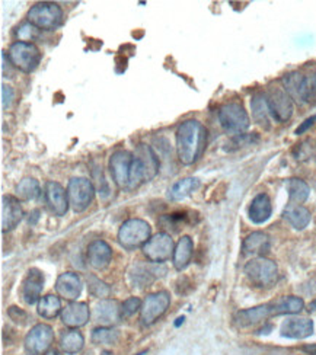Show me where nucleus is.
<instances>
[{
  "instance_id": "nucleus-9",
  "label": "nucleus",
  "mask_w": 316,
  "mask_h": 355,
  "mask_svg": "<svg viewBox=\"0 0 316 355\" xmlns=\"http://www.w3.org/2000/svg\"><path fill=\"white\" fill-rule=\"evenodd\" d=\"M171 304V295L167 291H158L149 294L144 299L142 309H140V320L146 327L153 324L156 320H159Z\"/></svg>"
},
{
  "instance_id": "nucleus-39",
  "label": "nucleus",
  "mask_w": 316,
  "mask_h": 355,
  "mask_svg": "<svg viewBox=\"0 0 316 355\" xmlns=\"http://www.w3.org/2000/svg\"><path fill=\"white\" fill-rule=\"evenodd\" d=\"M303 101L306 103H316V73L305 78Z\"/></svg>"
},
{
  "instance_id": "nucleus-11",
  "label": "nucleus",
  "mask_w": 316,
  "mask_h": 355,
  "mask_svg": "<svg viewBox=\"0 0 316 355\" xmlns=\"http://www.w3.org/2000/svg\"><path fill=\"white\" fill-rule=\"evenodd\" d=\"M175 245L168 233H158L153 238H150L149 242L143 246L144 257L152 263H163L167 262L171 255L174 257Z\"/></svg>"
},
{
  "instance_id": "nucleus-27",
  "label": "nucleus",
  "mask_w": 316,
  "mask_h": 355,
  "mask_svg": "<svg viewBox=\"0 0 316 355\" xmlns=\"http://www.w3.org/2000/svg\"><path fill=\"white\" fill-rule=\"evenodd\" d=\"M283 217L289 221V225L296 230H303L310 223V211L303 205L290 204L284 210Z\"/></svg>"
},
{
  "instance_id": "nucleus-6",
  "label": "nucleus",
  "mask_w": 316,
  "mask_h": 355,
  "mask_svg": "<svg viewBox=\"0 0 316 355\" xmlns=\"http://www.w3.org/2000/svg\"><path fill=\"white\" fill-rule=\"evenodd\" d=\"M219 123L222 128L232 136H242L249 128V116L240 103H226L219 110Z\"/></svg>"
},
{
  "instance_id": "nucleus-23",
  "label": "nucleus",
  "mask_w": 316,
  "mask_h": 355,
  "mask_svg": "<svg viewBox=\"0 0 316 355\" xmlns=\"http://www.w3.org/2000/svg\"><path fill=\"white\" fill-rule=\"evenodd\" d=\"M113 250L110 245L103 241H94L88 248V261L95 270H103L110 265Z\"/></svg>"
},
{
  "instance_id": "nucleus-4",
  "label": "nucleus",
  "mask_w": 316,
  "mask_h": 355,
  "mask_svg": "<svg viewBox=\"0 0 316 355\" xmlns=\"http://www.w3.org/2000/svg\"><path fill=\"white\" fill-rule=\"evenodd\" d=\"M152 234V227L147 221L140 218H130L118 230V242L124 249L133 250L144 246Z\"/></svg>"
},
{
  "instance_id": "nucleus-26",
  "label": "nucleus",
  "mask_w": 316,
  "mask_h": 355,
  "mask_svg": "<svg viewBox=\"0 0 316 355\" xmlns=\"http://www.w3.org/2000/svg\"><path fill=\"white\" fill-rule=\"evenodd\" d=\"M305 78L302 73L299 71H292L288 73V75L283 76V87L284 91L289 94L292 99H294L299 103H305L303 101V92H305Z\"/></svg>"
},
{
  "instance_id": "nucleus-5",
  "label": "nucleus",
  "mask_w": 316,
  "mask_h": 355,
  "mask_svg": "<svg viewBox=\"0 0 316 355\" xmlns=\"http://www.w3.org/2000/svg\"><path fill=\"white\" fill-rule=\"evenodd\" d=\"M28 22L42 31H53L63 22V10L57 3L41 2L28 12Z\"/></svg>"
},
{
  "instance_id": "nucleus-22",
  "label": "nucleus",
  "mask_w": 316,
  "mask_h": 355,
  "mask_svg": "<svg viewBox=\"0 0 316 355\" xmlns=\"http://www.w3.org/2000/svg\"><path fill=\"white\" fill-rule=\"evenodd\" d=\"M89 318V306L82 302H72L62 310V322L70 329H78L85 327Z\"/></svg>"
},
{
  "instance_id": "nucleus-29",
  "label": "nucleus",
  "mask_w": 316,
  "mask_h": 355,
  "mask_svg": "<svg viewBox=\"0 0 316 355\" xmlns=\"http://www.w3.org/2000/svg\"><path fill=\"white\" fill-rule=\"evenodd\" d=\"M271 307H273L274 316L297 315L303 310L305 302L300 297H296V295H285V297L271 302Z\"/></svg>"
},
{
  "instance_id": "nucleus-43",
  "label": "nucleus",
  "mask_w": 316,
  "mask_h": 355,
  "mask_svg": "<svg viewBox=\"0 0 316 355\" xmlns=\"http://www.w3.org/2000/svg\"><path fill=\"white\" fill-rule=\"evenodd\" d=\"M315 123H316V115H313V116L308 118V120H306L305 123H302V124H300V125L296 128V135H297V136L303 135V132H305V131H308V130H309Z\"/></svg>"
},
{
  "instance_id": "nucleus-19",
  "label": "nucleus",
  "mask_w": 316,
  "mask_h": 355,
  "mask_svg": "<svg viewBox=\"0 0 316 355\" xmlns=\"http://www.w3.org/2000/svg\"><path fill=\"white\" fill-rule=\"evenodd\" d=\"M24 217L21 200L13 196H3L2 198V232H10L19 225Z\"/></svg>"
},
{
  "instance_id": "nucleus-24",
  "label": "nucleus",
  "mask_w": 316,
  "mask_h": 355,
  "mask_svg": "<svg viewBox=\"0 0 316 355\" xmlns=\"http://www.w3.org/2000/svg\"><path fill=\"white\" fill-rule=\"evenodd\" d=\"M269 250V238L263 232L248 234L242 243V252L247 257H264Z\"/></svg>"
},
{
  "instance_id": "nucleus-32",
  "label": "nucleus",
  "mask_w": 316,
  "mask_h": 355,
  "mask_svg": "<svg viewBox=\"0 0 316 355\" xmlns=\"http://www.w3.org/2000/svg\"><path fill=\"white\" fill-rule=\"evenodd\" d=\"M85 345V338L78 329H69L62 334L60 338V347L66 354H78L83 349Z\"/></svg>"
},
{
  "instance_id": "nucleus-10",
  "label": "nucleus",
  "mask_w": 316,
  "mask_h": 355,
  "mask_svg": "<svg viewBox=\"0 0 316 355\" xmlns=\"http://www.w3.org/2000/svg\"><path fill=\"white\" fill-rule=\"evenodd\" d=\"M54 331L45 323H38L25 336V349L29 355H45L51 349Z\"/></svg>"
},
{
  "instance_id": "nucleus-15",
  "label": "nucleus",
  "mask_w": 316,
  "mask_h": 355,
  "mask_svg": "<svg viewBox=\"0 0 316 355\" xmlns=\"http://www.w3.org/2000/svg\"><path fill=\"white\" fill-rule=\"evenodd\" d=\"M94 322L101 327H111V324L122 320V306L117 300L102 299L94 306Z\"/></svg>"
},
{
  "instance_id": "nucleus-30",
  "label": "nucleus",
  "mask_w": 316,
  "mask_h": 355,
  "mask_svg": "<svg viewBox=\"0 0 316 355\" xmlns=\"http://www.w3.org/2000/svg\"><path fill=\"white\" fill-rule=\"evenodd\" d=\"M251 110H252V116L253 121L263 128L268 130L269 128V108H268V101L267 95L264 94H257L252 101H251Z\"/></svg>"
},
{
  "instance_id": "nucleus-31",
  "label": "nucleus",
  "mask_w": 316,
  "mask_h": 355,
  "mask_svg": "<svg viewBox=\"0 0 316 355\" xmlns=\"http://www.w3.org/2000/svg\"><path fill=\"white\" fill-rule=\"evenodd\" d=\"M200 187V181L197 178H184L178 182H175L169 189V198L172 201H183L188 196Z\"/></svg>"
},
{
  "instance_id": "nucleus-25",
  "label": "nucleus",
  "mask_w": 316,
  "mask_h": 355,
  "mask_svg": "<svg viewBox=\"0 0 316 355\" xmlns=\"http://www.w3.org/2000/svg\"><path fill=\"white\" fill-rule=\"evenodd\" d=\"M273 213V205L267 194H258L255 197L249 205V218L255 225H263L271 217Z\"/></svg>"
},
{
  "instance_id": "nucleus-12",
  "label": "nucleus",
  "mask_w": 316,
  "mask_h": 355,
  "mask_svg": "<svg viewBox=\"0 0 316 355\" xmlns=\"http://www.w3.org/2000/svg\"><path fill=\"white\" fill-rule=\"evenodd\" d=\"M268 108L278 123H288L293 115V101L284 87L273 86L267 94Z\"/></svg>"
},
{
  "instance_id": "nucleus-44",
  "label": "nucleus",
  "mask_w": 316,
  "mask_h": 355,
  "mask_svg": "<svg viewBox=\"0 0 316 355\" xmlns=\"http://www.w3.org/2000/svg\"><path fill=\"white\" fill-rule=\"evenodd\" d=\"M308 310H309L310 313H316V300L309 304V309H308Z\"/></svg>"
},
{
  "instance_id": "nucleus-36",
  "label": "nucleus",
  "mask_w": 316,
  "mask_h": 355,
  "mask_svg": "<svg viewBox=\"0 0 316 355\" xmlns=\"http://www.w3.org/2000/svg\"><path fill=\"white\" fill-rule=\"evenodd\" d=\"M118 339L119 332L111 327H99L92 332V343L97 345H114Z\"/></svg>"
},
{
  "instance_id": "nucleus-3",
  "label": "nucleus",
  "mask_w": 316,
  "mask_h": 355,
  "mask_svg": "<svg viewBox=\"0 0 316 355\" xmlns=\"http://www.w3.org/2000/svg\"><path fill=\"white\" fill-rule=\"evenodd\" d=\"M245 274L251 283L258 288H271L278 279L277 263L265 257L253 258L247 262Z\"/></svg>"
},
{
  "instance_id": "nucleus-28",
  "label": "nucleus",
  "mask_w": 316,
  "mask_h": 355,
  "mask_svg": "<svg viewBox=\"0 0 316 355\" xmlns=\"http://www.w3.org/2000/svg\"><path fill=\"white\" fill-rule=\"evenodd\" d=\"M192 250H194V243L190 236H183L175 245L174 250V266L178 271L185 270L191 257H192Z\"/></svg>"
},
{
  "instance_id": "nucleus-16",
  "label": "nucleus",
  "mask_w": 316,
  "mask_h": 355,
  "mask_svg": "<svg viewBox=\"0 0 316 355\" xmlns=\"http://www.w3.org/2000/svg\"><path fill=\"white\" fill-rule=\"evenodd\" d=\"M271 316H274L273 307H271V303H267L247 310H240V312L235 315V323L239 328L247 329L255 327V324H260L261 322H265Z\"/></svg>"
},
{
  "instance_id": "nucleus-41",
  "label": "nucleus",
  "mask_w": 316,
  "mask_h": 355,
  "mask_svg": "<svg viewBox=\"0 0 316 355\" xmlns=\"http://www.w3.org/2000/svg\"><path fill=\"white\" fill-rule=\"evenodd\" d=\"M8 315H9V318H10L15 323H18V324H26V322H28V319H29L28 313L24 312L22 309H19V307H17V306H10V307L8 309Z\"/></svg>"
},
{
  "instance_id": "nucleus-20",
  "label": "nucleus",
  "mask_w": 316,
  "mask_h": 355,
  "mask_svg": "<svg viewBox=\"0 0 316 355\" xmlns=\"http://www.w3.org/2000/svg\"><path fill=\"white\" fill-rule=\"evenodd\" d=\"M45 198H47V204L56 216L62 217L67 213L70 204L67 191L58 182H47V185H45Z\"/></svg>"
},
{
  "instance_id": "nucleus-18",
  "label": "nucleus",
  "mask_w": 316,
  "mask_h": 355,
  "mask_svg": "<svg viewBox=\"0 0 316 355\" xmlns=\"http://www.w3.org/2000/svg\"><path fill=\"white\" fill-rule=\"evenodd\" d=\"M82 279L74 272H65L56 281V291L58 294V297H62L67 302H76L82 293Z\"/></svg>"
},
{
  "instance_id": "nucleus-7",
  "label": "nucleus",
  "mask_w": 316,
  "mask_h": 355,
  "mask_svg": "<svg viewBox=\"0 0 316 355\" xmlns=\"http://www.w3.org/2000/svg\"><path fill=\"white\" fill-rule=\"evenodd\" d=\"M8 58L12 66L19 69L21 71L31 73L38 67L41 62V51L33 42L17 41L10 46Z\"/></svg>"
},
{
  "instance_id": "nucleus-42",
  "label": "nucleus",
  "mask_w": 316,
  "mask_h": 355,
  "mask_svg": "<svg viewBox=\"0 0 316 355\" xmlns=\"http://www.w3.org/2000/svg\"><path fill=\"white\" fill-rule=\"evenodd\" d=\"M13 101V89L8 85L2 86V105L3 110H8L10 107V103Z\"/></svg>"
},
{
  "instance_id": "nucleus-21",
  "label": "nucleus",
  "mask_w": 316,
  "mask_h": 355,
  "mask_svg": "<svg viewBox=\"0 0 316 355\" xmlns=\"http://www.w3.org/2000/svg\"><path fill=\"white\" fill-rule=\"evenodd\" d=\"M280 334L289 339H305L313 334V322L308 318H288L280 328Z\"/></svg>"
},
{
  "instance_id": "nucleus-40",
  "label": "nucleus",
  "mask_w": 316,
  "mask_h": 355,
  "mask_svg": "<svg viewBox=\"0 0 316 355\" xmlns=\"http://www.w3.org/2000/svg\"><path fill=\"white\" fill-rule=\"evenodd\" d=\"M142 300L139 297H130L127 299L123 306H122V318L123 319H127V318H131L138 310L142 309Z\"/></svg>"
},
{
  "instance_id": "nucleus-34",
  "label": "nucleus",
  "mask_w": 316,
  "mask_h": 355,
  "mask_svg": "<svg viewBox=\"0 0 316 355\" xmlns=\"http://www.w3.org/2000/svg\"><path fill=\"white\" fill-rule=\"evenodd\" d=\"M62 310V302H60L58 295H44L38 302V315L44 319H54Z\"/></svg>"
},
{
  "instance_id": "nucleus-37",
  "label": "nucleus",
  "mask_w": 316,
  "mask_h": 355,
  "mask_svg": "<svg viewBox=\"0 0 316 355\" xmlns=\"http://www.w3.org/2000/svg\"><path fill=\"white\" fill-rule=\"evenodd\" d=\"M88 290L89 293L94 295V297L97 299H105L108 297L110 293H111V288L103 283V281H101L99 278L94 277V275H89L88 277Z\"/></svg>"
},
{
  "instance_id": "nucleus-1",
  "label": "nucleus",
  "mask_w": 316,
  "mask_h": 355,
  "mask_svg": "<svg viewBox=\"0 0 316 355\" xmlns=\"http://www.w3.org/2000/svg\"><path fill=\"white\" fill-rule=\"evenodd\" d=\"M207 140V130L197 120H188L176 130V155L183 165L190 166L197 162L204 149Z\"/></svg>"
},
{
  "instance_id": "nucleus-13",
  "label": "nucleus",
  "mask_w": 316,
  "mask_h": 355,
  "mask_svg": "<svg viewBox=\"0 0 316 355\" xmlns=\"http://www.w3.org/2000/svg\"><path fill=\"white\" fill-rule=\"evenodd\" d=\"M133 155L127 150H118L110 157V171L118 188H128Z\"/></svg>"
},
{
  "instance_id": "nucleus-33",
  "label": "nucleus",
  "mask_w": 316,
  "mask_h": 355,
  "mask_svg": "<svg viewBox=\"0 0 316 355\" xmlns=\"http://www.w3.org/2000/svg\"><path fill=\"white\" fill-rule=\"evenodd\" d=\"M285 188H288L289 198H290L292 204L300 205L309 198L310 188L305 181L299 180V178H292V180H289L288 182H285Z\"/></svg>"
},
{
  "instance_id": "nucleus-8",
  "label": "nucleus",
  "mask_w": 316,
  "mask_h": 355,
  "mask_svg": "<svg viewBox=\"0 0 316 355\" xmlns=\"http://www.w3.org/2000/svg\"><path fill=\"white\" fill-rule=\"evenodd\" d=\"M67 196L72 209L76 213H81L85 211L90 205V202H92L95 196V188L92 182L86 180V178H73L67 187Z\"/></svg>"
},
{
  "instance_id": "nucleus-35",
  "label": "nucleus",
  "mask_w": 316,
  "mask_h": 355,
  "mask_svg": "<svg viewBox=\"0 0 316 355\" xmlns=\"http://www.w3.org/2000/svg\"><path fill=\"white\" fill-rule=\"evenodd\" d=\"M41 188L34 178H25L17 185V197L21 201H34L40 197Z\"/></svg>"
},
{
  "instance_id": "nucleus-38",
  "label": "nucleus",
  "mask_w": 316,
  "mask_h": 355,
  "mask_svg": "<svg viewBox=\"0 0 316 355\" xmlns=\"http://www.w3.org/2000/svg\"><path fill=\"white\" fill-rule=\"evenodd\" d=\"M38 31H40V29L35 28L31 22H25L18 28V31H17L18 41L31 42L38 37Z\"/></svg>"
},
{
  "instance_id": "nucleus-45",
  "label": "nucleus",
  "mask_w": 316,
  "mask_h": 355,
  "mask_svg": "<svg viewBox=\"0 0 316 355\" xmlns=\"http://www.w3.org/2000/svg\"><path fill=\"white\" fill-rule=\"evenodd\" d=\"M45 355H58V351H56V349H50L47 354Z\"/></svg>"
},
{
  "instance_id": "nucleus-2",
  "label": "nucleus",
  "mask_w": 316,
  "mask_h": 355,
  "mask_svg": "<svg viewBox=\"0 0 316 355\" xmlns=\"http://www.w3.org/2000/svg\"><path fill=\"white\" fill-rule=\"evenodd\" d=\"M159 171V160L153 149L147 144H139L133 153L128 188L134 189L144 182L152 181Z\"/></svg>"
},
{
  "instance_id": "nucleus-14",
  "label": "nucleus",
  "mask_w": 316,
  "mask_h": 355,
  "mask_svg": "<svg viewBox=\"0 0 316 355\" xmlns=\"http://www.w3.org/2000/svg\"><path fill=\"white\" fill-rule=\"evenodd\" d=\"M42 288H44V274L38 268H31L26 272V277L22 281L21 295L24 302L29 306L40 302Z\"/></svg>"
},
{
  "instance_id": "nucleus-17",
  "label": "nucleus",
  "mask_w": 316,
  "mask_h": 355,
  "mask_svg": "<svg viewBox=\"0 0 316 355\" xmlns=\"http://www.w3.org/2000/svg\"><path fill=\"white\" fill-rule=\"evenodd\" d=\"M159 270L156 266L150 265V263H143V262H135L130 266L128 270V283L133 288H146L150 287L155 279L158 278Z\"/></svg>"
}]
</instances>
